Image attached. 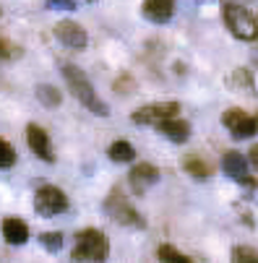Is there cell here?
I'll return each instance as SVG.
<instances>
[{"label":"cell","instance_id":"cell-1","mask_svg":"<svg viewBox=\"0 0 258 263\" xmlns=\"http://www.w3.org/2000/svg\"><path fill=\"white\" fill-rule=\"evenodd\" d=\"M63 79H65V84H68V89H70V94L76 97L89 112H94L97 118H107L109 115V107H107V102H102L99 99V94H97V89L91 86V81H89V76L79 68V65H73V63H65L63 65Z\"/></svg>","mask_w":258,"mask_h":263},{"label":"cell","instance_id":"cell-2","mask_svg":"<svg viewBox=\"0 0 258 263\" xmlns=\"http://www.w3.org/2000/svg\"><path fill=\"white\" fill-rule=\"evenodd\" d=\"M109 255V240L102 230L86 227L76 235V245H73L70 260L76 263H102Z\"/></svg>","mask_w":258,"mask_h":263},{"label":"cell","instance_id":"cell-3","mask_svg":"<svg viewBox=\"0 0 258 263\" xmlns=\"http://www.w3.org/2000/svg\"><path fill=\"white\" fill-rule=\"evenodd\" d=\"M222 13H225V24H227V29L235 40H243V42L258 40V18H253V13L245 6L227 3L222 8Z\"/></svg>","mask_w":258,"mask_h":263},{"label":"cell","instance_id":"cell-4","mask_svg":"<svg viewBox=\"0 0 258 263\" xmlns=\"http://www.w3.org/2000/svg\"><path fill=\"white\" fill-rule=\"evenodd\" d=\"M104 214L113 219L115 224H120V227H128V230H143V227H146L143 216L133 209V203L125 201V196L118 191V187L107 196V201H104Z\"/></svg>","mask_w":258,"mask_h":263},{"label":"cell","instance_id":"cell-5","mask_svg":"<svg viewBox=\"0 0 258 263\" xmlns=\"http://www.w3.org/2000/svg\"><path fill=\"white\" fill-rule=\"evenodd\" d=\"M34 211L40 216H45V219L65 214L68 211V196L55 185H42L40 191L34 193Z\"/></svg>","mask_w":258,"mask_h":263},{"label":"cell","instance_id":"cell-6","mask_svg":"<svg viewBox=\"0 0 258 263\" xmlns=\"http://www.w3.org/2000/svg\"><path fill=\"white\" fill-rule=\"evenodd\" d=\"M222 123H225V128L230 130V136L235 141L253 138L258 133V118H253L250 112H245L240 107H230L225 115H222Z\"/></svg>","mask_w":258,"mask_h":263},{"label":"cell","instance_id":"cell-7","mask_svg":"<svg viewBox=\"0 0 258 263\" xmlns=\"http://www.w3.org/2000/svg\"><path fill=\"white\" fill-rule=\"evenodd\" d=\"M177 112H180V104L177 102H154V104H146V107L136 109L133 115H131V120L136 125H152V128H157L162 120L175 118Z\"/></svg>","mask_w":258,"mask_h":263},{"label":"cell","instance_id":"cell-8","mask_svg":"<svg viewBox=\"0 0 258 263\" xmlns=\"http://www.w3.org/2000/svg\"><path fill=\"white\" fill-rule=\"evenodd\" d=\"M222 172L230 180H235L237 185H245V187H255L258 185V180L248 175V159L240 152H235V148H230V152L222 154Z\"/></svg>","mask_w":258,"mask_h":263},{"label":"cell","instance_id":"cell-9","mask_svg":"<svg viewBox=\"0 0 258 263\" xmlns=\"http://www.w3.org/2000/svg\"><path fill=\"white\" fill-rule=\"evenodd\" d=\"M55 36H58V42L68 50H84L89 45V36H86V29L76 21H58L55 24Z\"/></svg>","mask_w":258,"mask_h":263},{"label":"cell","instance_id":"cell-10","mask_svg":"<svg viewBox=\"0 0 258 263\" xmlns=\"http://www.w3.org/2000/svg\"><path fill=\"white\" fill-rule=\"evenodd\" d=\"M159 177H162V172H159L154 164H149V162H141V164H136V167L128 172V182H131V187H133L136 196H146V193H149L152 187L159 182Z\"/></svg>","mask_w":258,"mask_h":263},{"label":"cell","instance_id":"cell-11","mask_svg":"<svg viewBox=\"0 0 258 263\" xmlns=\"http://www.w3.org/2000/svg\"><path fill=\"white\" fill-rule=\"evenodd\" d=\"M26 146H29L42 162H47V164L55 162V148H52L50 133H47L42 125H34V123L26 125Z\"/></svg>","mask_w":258,"mask_h":263},{"label":"cell","instance_id":"cell-12","mask_svg":"<svg viewBox=\"0 0 258 263\" xmlns=\"http://www.w3.org/2000/svg\"><path fill=\"white\" fill-rule=\"evenodd\" d=\"M141 13H143L146 21H152L157 26L170 24L172 16H175V0H143Z\"/></svg>","mask_w":258,"mask_h":263},{"label":"cell","instance_id":"cell-13","mask_svg":"<svg viewBox=\"0 0 258 263\" xmlns=\"http://www.w3.org/2000/svg\"><path fill=\"white\" fill-rule=\"evenodd\" d=\"M157 130H159L167 141H172V143H186V141L191 138V123H188V120H180L177 115L162 120V123L157 125Z\"/></svg>","mask_w":258,"mask_h":263},{"label":"cell","instance_id":"cell-14","mask_svg":"<svg viewBox=\"0 0 258 263\" xmlns=\"http://www.w3.org/2000/svg\"><path fill=\"white\" fill-rule=\"evenodd\" d=\"M227 89L237 91V94H248V97H258L255 91V81H253V73L248 68H232L230 76H227Z\"/></svg>","mask_w":258,"mask_h":263},{"label":"cell","instance_id":"cell-15","mask_svg":"<svg viewBox=\"0 0 258 263\" xmlns=\"http://www.w3.org/2000/svg\"><path fill=\"white\" fill-rule=\"evenodd\" d=\"M3 237L8 245H26L29 240V227L24 219H16V216H8L3 219Z\"/></svg>","mask_w":258,"mask_h":263},{"label":"cell","instance_id":"cell-16","mask_svg":"<svg viewBox=\"0 0 258 263\" xmlns=\"http://www.w3.org/2000/svg\"><path fill=\"white\" fill-rule=\"evenodd\" d=\"M182 170H186L193 180H209V177H211V164H209L206 159H201L198 154L186 157V162H182Z\"/></svg>","mask_w":258,"mask_h":263},{"label":"cell","instance_id":"cell-17","mask_svg":"<svg viewBox=\"0 0 258 263\" xmlns=\"http://www.w3.org/2000/svg\"><path fill=\"white\" fill-rule=\"evenodd\" d=\"M107 157H109V162L125 164V162H133V159H136V148H133L128 141H115L113 146L107 148Z\"/></svg>","mask_w":258,"mask_h":263},{"label":"cell","instance_id":"cell-18","mask_svg":"<svg viewBox=\"0 0 258 263\" xmlns=\"http://www.w3.org/2000/svg\"><path fill=\"white\" fill-rule=\"evenodd\" d=\"M157 258L164 260V263H193L191 255L180 253V250L172 248V245H159V248H157Z\"/></svg>","mask_w":258,"mask_h":263},{"label":"cell","instance_id":"cell-19","mask_svg":"<svg viewBox=\"0 0 258 263\" xmlns=\"http://www.w3.org/2000/svg\"><path fill=\"white\" fill-rule=\"evenodd\" d=\"M36 99H40L45 107H58L63 102L60 91L55 86H50V84H40V86H36Z\"/></svg>","mask_w":258,"mask_h":263},{"label":"cell","instance_id":"cell-20","mask_svg":"<svg viewBox=\"0 0 258 263\" xmlns=\"http://www.w3.org/2000/svg\"><path fill=\"white\" fill-rule=\"evenodd\" d=\"M232 260L235 263H258V250L248 245H235L232 248Z\"/></svg>","mask_w":258,"mask_h":263},{"label":"cell","instance_id":"cell-21","mask_svg":"<svg viewBox=\"0 0 258 263\" xmlns=\"http://www.w3.org/2000/svg\"><path fill=\"white\" fill-rule=\"evenodd\" d=\"M40 245L47 250V253H58L63 248V235L60 232H42L40 235Z\"/></svg>","mask_w":258,"mask_h":263},{"label":"cell","instance_id":"cell-22","mask_svg":"<svg viewBox=\"0 0 258 263\" xmlns=\"http://www.w3.org/2000/svg\"><path fill=\"white\" fill-rule=\"evenodd\" d=\"M0 148H3V159H0V167H3V170H11V167L16 164V148H13V143H11V141H3V143H0Z\"/></svg>","mask_w":258,"mask_h":263},{"label":"cell","instance_id":"cell-23","mask_svg":"<svg viewBox=\"0 0 258 263\" xmlns=\"http://www.w3.org/2000/svg\"><path fill=\"white\" fill-rule=\"evenodd\" d=\"M0 55H3V60H16V58H21V47L19 45H11V40H3L0 42Z\"/></svg>","mask_w":258,"mask_h":263},{"label":"cell","instance_id":"cell-24","mask_svg":"<svg viewBox=\"0 0 258 263\" xmlns=\"http://www.w3.org/2000/svg\"><path fill=\"white\" fill-rule=\"evenodd\" d=\"M47 6L55 8V11H76L79 8L76 0H47Z\"/></svg>","mask_w":258,"mask_h":263},{"label":"cell","instance_id":"cell-25","mask_svg":"<svg viewBox=\"0 0 258 263\" xmlns=\"http://www.w3.org/2000/svg\"><path fill=\"white\" fill-rule=\"evenodd\" d=\"M250 164H253V170L258 172V143L250 148Z\"/></svg>","mask_w":258,"mask_h":263},{"label":"cell","instance_id":"cell-26","mask_svg":"<svg viewBox=\"0 0 258 263\" xmlns=\"http://www.w3.org/2000/svg\"><path fill=\"white\" fill-rule=\"evenodd\" d=\"M89 3H97V0H89Z\"/></svg>","mask_w":258,"mask_h":263}]
</instances>
